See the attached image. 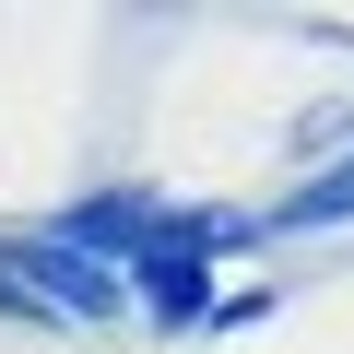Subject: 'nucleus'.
<instances>
[{"mask_svg":"<svg viewBox=\"0 0 354 354\" xmlns=\"http://www.w3.org/2000/svg\"><path fill=\"white\" fill-rule=\"evenodd\" d=\"M142 295H153V319H201V260H165V248H153Z\"/></svg>","mask_w":354,"mask_h":354,"instance_id":"f257e3e1","label":"nucleus"},{"mask_svg":"<svg viewBox=\"0 0 354 354\" xmlns=\"http://www.w3.org/2000/svg\"><path fill=\"white\" fill-rule=\"evenodd\" d=\"M319 213H354V165H330V177H307V189L283 201V225H319Z\"/></svg>","mask_w":354,"mask_h":354,"instance_id":"f03ea898","label":"nucleus"}]
</instances>
